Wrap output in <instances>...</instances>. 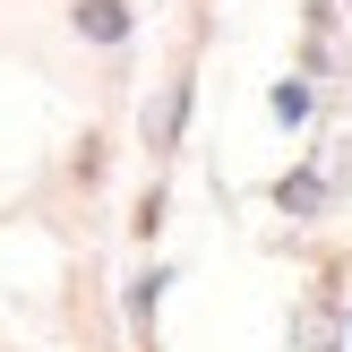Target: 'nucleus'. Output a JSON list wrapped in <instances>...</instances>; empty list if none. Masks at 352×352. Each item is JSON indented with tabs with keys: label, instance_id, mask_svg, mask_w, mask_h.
Wrapping results in <instances>:
<instances>
[{
	"label": "nucleus",
	"instance_id": "nucleus-1",
	"mask_svg": "<svg viewBox=\"0 0 352 352\" xmlns=\"http://www.w3.org/2000/svg\"><path fill=\"white\" fill-rule=\"evenodd\" d=\"M69 26H78L86 43H120V34H129V0H78Z\"/></svg>",
	"mask_w": 352,
	"mask_h": 352
},
{
	"label": "nucleus",
	"instance_id": "nucleus-3",
	"mask_svg": "<svg viewBox=\"0 0 352 352\" xmlns=\"http://www.w3.org/2000/svg\"><path fill=\"white\" fill-rule=\"evenodd\" d=\"M146 138H155V146H172V138H181V86H172V95L146 112Z\"/></svg>",
	"mask_w": 352,
	"mask_h": 352
},
{
	"label": "nucleus",
	"instance_id": "nucleus-2",
	"mask_svg": "<svg viewBox=\"0 0 352 352\" xmlns=\"http://www.w3.org/2000/svg\"><path fill=\"white\" fill-rule=\"evenodd\" d=\"M275 206H284V215H318L327 181H318V172H284V181H275Z\"/></svg>",
	"mask_w": 352,
	"mask_h": 352
}]
</instances>
